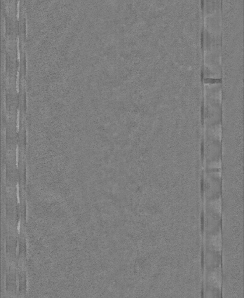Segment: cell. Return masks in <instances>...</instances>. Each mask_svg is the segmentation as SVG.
<instances>
[{"mask_svg":"<svg viewBox=\"0 0 244 298\" xmlns=\"http://www.w3.org/2000/svg\"><path fill=\"white\" fill-rule=\"evenodd\" d=\"M211 243L214 248H215L216 249L220 250V246H221V242H220V238L219 236H214L212 237L211 240Z\"/></svg>","mask_w":244,"mask_h":298,"instance_id":"2","label":"cell"},{"mask_svg":"<svg viewBox=\"0 0 244 298\" xmlns=\"http://www.w3.org/2000/svg\"><path fill=\"white\" fill-rule=\"evenodd\" d=\"M209 281L210 283L215 286L219 285L220 284V277L216 272H213L211 273L209 277Z\"/></svg>","mask_w":244,"mask_h":298,"instance_id":"1","label":"cell"},{"mask_svg":"<svg viewBox=\"0 0 244 298\" xmlns=\"http://www.w3.org/2000/svg\"><path fill=\"white\" fill-rule=\"evenodd\" d=\"M213 206L214 207V208L215 210H216L217 211H219V212L220 211L221 205H220V200H217V201H214L213 203Z\"/></svg>","mask_w":244,"mask_h":298,"instance_id":"3","label":"cell"}]
</instances>
